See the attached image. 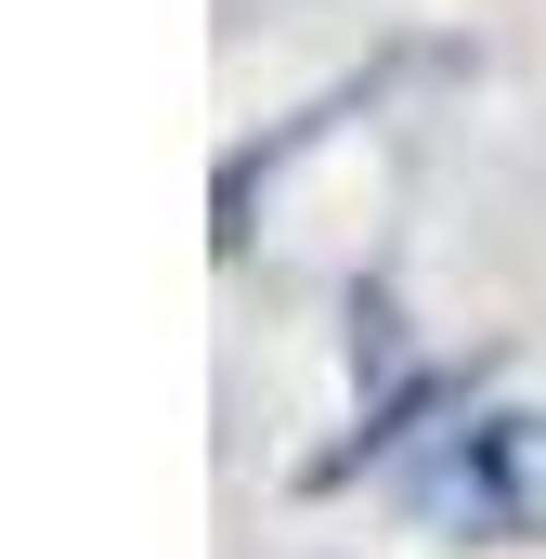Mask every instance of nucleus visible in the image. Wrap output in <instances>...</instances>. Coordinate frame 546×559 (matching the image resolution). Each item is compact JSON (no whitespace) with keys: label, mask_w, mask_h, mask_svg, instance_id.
<instances>
[{"label":"nucleus","mask_w":546,"mask_h":559,"mask_svg":"<svg viewBox=\"0 0 546 559\" xmlns=\"http://www.w3.org/2000/svg\"><path fill=\"white\" fill-rule=\"evenodd\" d=\"M416 508L455 534H546V417H482L416 481Z\"/></svg>","instance_id":"f257e3e1"}]
</instances>
